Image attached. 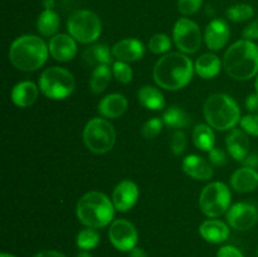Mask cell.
Returning a JSON list of instances; mask_svg holds the SVG:
<instances>
[{
	"mask_svg": "<svg viewBox=\"0 0 258 257\" xmlns=\"http://www.w3.org/2000/svg\"><path fill=\"white\" fill-rule=\"evenodd\" d=\"M193 62L180 52L164 54L154 66L153 77L159 87L166 91H178L190 83L194 75Z\"/></svg>",
	"mask_w": 258,
	"mask_h": 257,
	"instance_id": "cell-1",
	"label": "cell"
},
{
	"mask_svg": "<svg viewBox=\"0 0 258 257\" xmlns=\"http://www.w3.org/2000/svg\"><path fill=\"white\" fill-rule=\"evenodd\" d=\"M223 67L227 75L237 81H248L258 73V45L253 40L241 39L224 53Z\"/></svg>",
	"mask_w": 258,
	"mask_h": 257,
	"instance_id": "cell-2",
	"label": "cell"
},
{
	"mask_svg": "<svg viewBox=\"0 0 258 257\" xmlns=\"http://www.w3.org/2000/svg\"><path fill=\"white\" fill-rule=\"evenodd\" d=\"M49 48L37 35H22L12 43L9 49L10 63L23 72L37 71L47 62Z\"/></svg>",
	"mask_w": 258,
	"mask_h": 257,
	"instance_id": "cell-3",
	"label": "cell"
},
{
	"mask_svg": "<svg viewBox=\"0 0 258 257\" xmlns=\"http://www.w3.org/2000/svg\"><path fill=\"white\" fill-rule=\"evenodd\" d=\"M115 206L106 194L91 190L83 194L76 207L77 218L83 226L90 228H103L108 226L115 216Z\"/></svg>",
	"mask_w": 258,
	"mask_h": 257,
	"instance_id": "cell-4",
	"label": "cell"
},
{
	"mask_svg": "<svg viewBox=\"0 0 258 257\" xmlns=\"http://www.w3.org/2000/svg\"><path fill=\"white\" fill-rule=\"evenodd\" d=\"M203 113L207 123L218 131L232 130L241 121L238 103L226 93H214L207 98Z\"/></svg>",
	"mask_w": 258,
	"mask_h": 257,
	"instance_id": "cell-5",
	"label": "cell"
},
{
	"mask_svg": "<svg viewBox=\"0 0 258 257\" xmlns=\"http://www.w3.org/2000/svg\"><path fill=\"white\" fill-rule=\"evenodd\" d=\"M38 85L45 97L50 100H63L75 91L76 81L75 76L66 68L50 67L43 71Z\"/></svg>",
	"mask_w": 258,
	"mask_h": 257,
	"instance_id": "cell-6",
	"label": "cell"
},
{
	"mask_svg": "<svg viewBox=\"0 0 258 257\" xmlns=\"http://www.w3.org/2000/svg\"><path fill=\"white\" fill-rule=\"evenodd\" d=\"M83 141L88 150L92 153H108L112 150L116 143L115 127L106 118H91L83 128Z\"/></svg>",
	"mask_w": 258,
	"mask_h": 257,
	"instance_id": "cell-7",
	"label": "cell"
},
{
	"mask_svg": "<svg viewBox=\"0 0 258 257\" xmlns=\"http://www.w3.org/2000/svg\"><path fill=\"white\" fill-rule=\"evenodd\" d=\"M67 30L72 38L83 44L96 42L102 33V22L91 10H76L67 20Z\"/></svg>",
	"mask_w": 258,
	"mask_h": 257,
	"instance_id": "cell-8",
	"label": "cell"
},
{
	"mask_svg": "<svg viewBox=\"0 0 258 257\" xmlns=\"http://www.w3.org/2000/svg\"><path fill=\"white\" fill-rule=\"evenodd\" d=\"M231 190L222 181H212L204 186L199 196V208L209 218H217L228 212L231 207Z\"/></svg>",
	"mask_w": 258,
	"mask_h": 257,
	"instance_id": "cell-9",
	"label": "cell"
},
{
	"mask_svg": "<svg viewBox=\"0 0 258 257\" xmlns=\"http://www.w3.org/2000/svg\"><path fill=\"white\" fill-rule=\"evenodd\" d=\"M173 39L181 53L193 54L202 45L201 28L189 18H180L174 25Z\"/></svg>",
	"mask_w": 258,
	"mask_h": 257,
	"instance_id": "cell-10",
	"label": "cell"
},
{
	"mask_svg": "<svg viewBox=\"0 0 258 257\" xmlns=\"http://www.w3.org/2000/svg\"><path fill=\"white\" fill-rule=\"evenodd\" d=\"M108 238L116 249L130 252L138 244V229L127 219H116L108 229Z\"/></svg>",
	"mask_w": 258,
	"mask_h": 257,
	"instance_id": "cell-11",
	"label": "cell"
},
{
	"mask_svg": "<svg viewBox=\"0 0 258 257\" xmlns=\"http://www.w3.org/2000/svg\"><path fill=\"white\" fill-rule=\"evenodd\" d=\"M227 222L237 231H248L258 222V209L253 204L239 202L229 207Z\"/></svg>",
	"mask_w": 258,
	"mask_h": 257,
	"instance_id": "cell-12",
	"label": "cell"
},
{
	"mask_svg": "<svg viewBox=\"0 0 258 257\" xmlns=\"http://www.w3.org/2000/svg\"><path fill=\"white\" fill-rule=\"evenodd\" d=\"M139 186L133 180H121L115 186L112 193V203L116 211L128 212L136 204L139 199Z\"/></svg>",
	"mask_w": 258,
	"mask_h": 257,
	"instance_id": "cell-13",
	"label": "cell"
},
{
	"mask_svg": "<svg viewBox=\"0 0 258 257\" xmlns=\"http://www.w3.org/2000/svg\"><path fill=\"white\" fill-rule=\"evenodd\" d=\"M49 53L58 62H70L77 54V40L70 34H55L48 43Z\"/></svg>",
	"mask_w": 258,
	"mask_h": 257,
	"instance_id": "cell-14",
	"label": "cell"
},
{
	"mask_svg": "<svg viewBox=\"0 0 258 257\" xmlns=\"http://www.w3.org/2000/svg\"><path fill=\"white\" fill-rule=\"evenodd\" d=\"M231 37V29L223 19H213L206 28L204 40L211 50H221L226 47Z\"/></svg>",
	"mask_w": 258,
	"mask_h": 257,
	"instance_id": "cell-15",
	"label": "cell"
},
{
	"mask_svg": "<svg viewBox=\"0 0 258 257\" xmlns=\"http://www.w3.org/2000/svg\"><path fill=\"white\" fill-rule=\"evenodd\" d=\"M111 49L116 59L126 63L136 62L145 54V45L135 38H125L118 40Z\"/></svg>",
	"mask_w": 258,
	"mask_h": 257,
	"instance_id": "cell-16",
	"label": "cell"
},
{
	"mask_svg": "<svg viewBox=\"0 0 258 257\" xmlns=\"http://www.w3.org/2000/svg\"><path fill=\"white\" fill-rule=\"evenodd\" d=\"M181 168H183V171L186 175L196 179V180H209L214 174L211 164L204 158L199 155H194V154L184 158L183 163H181Z\"/></svg>",
	"mask_w": 258,
	"mask_h": 257,
	"instance_id": "cell-17",
	"label": "cell"
},
{
	"mask_svg": "<svg viewBox=\"0 0 258 257\" xmlns=\"http://www.w3.org/2000/svg\"><path fill=\"white\" fill-rule=\"evenodd\" d=\"M227 150L236 161H243L249 151L248 135L242 128H232L226 139Z\"/></svg>",
	"mask_w": 258,
	"mask_h": 257,
	"instance_id": "cell-18",
	"label": "cell"
},
{
	"mask_svg": "<svg viewBox=\"0 0 258 257\" xmlns=\"http://www.w3.org/2000/svg\"><path fill=\"white\" fill-rule=\"evenodd\" d=\"M199 234L209 243H222L227 241L231 234L228 224L218 219H207L199 226Z\"/></svg>",
	"mask_w": 258,
	"mask_h": 257,
	"instance_id": "cell-19",
	"label": "cell"
},
{
	"mask_svg": "<svg viewBox=\"0 0 258 257\" xmlns=\"http://www.w3.org/2000/svg\"><path fill=\"white\" fill-rule=\"evenodd\" d=\"M127 98L121 93H110L98 103V112L105 118H118L127 110Z\"/></svg>",
	"mask_w": 258,
	"mask_h": 257,
	"instance_id": "cell-20",
	"label": "cell"
},
{
	"mask_svg": "<svg viewBox=\"0 0 258 257\" xmlns=\"http://www.w3.org/2000/svg\"><path fill=\"white\" fill-rule=\"evenodd\" d=\"M231 185L237 193L253 191L258 186V171L247 166L237 169L231 176Z\"/></svg>",
	"mask_w": 258,
	"mask_h": 257,
	"instance_id": "cell-21",
	"label": "cell"
},
{
	"mask_svg": "<svg viewBox=\"0 0 258 257\" xmlns=\"http://www.w3.org/2000/svg\"><path fill=\"white\" fill-rule=\"evenodd\" d=\"M39 96V87L30 81L17 83L12 90V101L18 107H29L34 105Z\"/></svg>",
	"mask_w": 258,
	"mask_h": 257,
	"instance_id": "cell-22",
	"label": "cell"
},
{
	"mask_svg": "<svg viewBox=\"0 0 258 257\" xmlns=\"http://www.w3.org/2000/svg\"><path fill=\"white\" fill-rule=\"evenodd\" d=\"M194 68L199 77L204 80H212L221 72L222 62L218 55L214 53H204L196 60Z\"/></svg>",
	"mask_w": 258,
	"mask_h": 257,
	"instance_id": "cell-23",
	"label": "cell"
},
{
	"mask_svg": "<svg viewBox=\"0 0 258 257\" xmlns=\"http://www.w3.org/2000/svg\"><path fill=\"white\" fill-rule=\"evenodd\" d=\"M138 98L141 106L148 110L159 111L165 107V98L161 91L153 86H143L138 91Z\"/></svg>",
	"mask_w": 258,
	"mask_h": 257,
	"instance_id": "cell-24",
	"label": "cell"
},
{
	"mask_svg": "<svg viewBox=\"0 0 258 257\" xmlns=\"http://www.w3.org/2000/svg\"><path fill=\"white\" fill-rule=\"evenodd\" d=\"M112 49L106 44H93L91 47L86 48L83 52V59L88 66H110L112 62Z\"/></svg>",
	"mask_w": 258,
	"mask_h": 257,
	"instance_id": "cell-25",
	"label": "cell"
},
{
	"mask_svg": "<svg viewBox=\"0 0 258 257\" xmlns=\"http://www.w3.org/2000/svg\"><path fill=\"white\" fill-rule=\"evenodd\" d=\"M59 15H58L53 9L43 10L37 20L38 32H39L43 37H54L55 33L59 29Z\"/></svg>",
	"mask_w": 258,
	"mask_h": 257,
	"instance_id": "cell-26",
	"label": "cell"
},
{
	"mask_svg": "<svg viewBox=\"0 0 258 257\" xmlns=\"http://www.w3.org/2000/svg\"><path fill=\"white\" fill-rule=\"evenodd\" d=\"M193 143L199 150L211 151L216 144L213 127L206 123H199L193 130Z\"/></svg>",
	"mask_w": 258,
	"mask_h": 257,
	"instance_id": "cell-27",
	"label": "cell"
},
{
	"mask_svg": "<svg viewBox=\"0 0 258 257\" xmlns=\"http://www.w3.org/2000/svg\"><path fill=\"white\" fill-rule=\"evenodd\" d=\"M112 75L113 73L110 66L103 65L95 67L90 78V90L96 95L102 93L107 88V86L110 85L111 76Z\"/></svg>",
	"mask_w": 258,
	"mask_h": 257,
	"instance_id": "cell-28",
	"label": "cell"
},
{
	"mask_svg": "<svg viewBox=\"0 0 258 257\" xmlns=\"http://www.w3.org/2000/svg\"><path fill=\"white\" fill-rule=\"evenodd\" d=\"M163 121L166 126L173 128H183L190 123V116L185 112L181 107L171 106L164 112Z\"/></svg>",
	"mask_w": 258,
	"mask_h": 257,
	"instance_id": "cell-29",
	"label": "cell"
},
{
	"mask_svg": "<svg viewBox=\"0 0 258 257\" xmlns=\"http://www.w3.org/2000/svg\"><path fill=\"white\" fill-rule=\"evenodd\" d=\"M76 243H77L78 248L82 249V251H90V249L96 248L98 246L100 234L97 233V231H95V228L86 227L85 229L80 231V233L77 234Z\"/></svg>",
	"mask_w": 258,
	"mask_h": 257,
	"instance_id": "cell-30",
	"label": "cell"
},
{
	"mask_svg": "<svg viewBox=\"0 0 258 257\" xmlns=\"http://www.w3.org/2000/svg\"><path fill=\"white\" fill-rule=\"evenodd\" d=\"M254 14V9L249 4H241L232 5L227 9V18H228L231 22L234 23H241L249 20Z\"/></svg>",
	"mask_w": 258,
	"mask_h": 257,
	"instance_id": "cell-31",
	"label": "cell"
},
{
	"mask_svg": "<svg viewBox=\"0 0 258 257\" xmlns=\"http://www.w3.org/2000/svg\"><path fill=\"white\" fill-rule=\"evenodd\" d=\"M148 48L154 54H165L171 48L170 37L164 34V33H158V34L153 35L151 39L149 40Z\"/></svg>",
	"mask_w": 258,
	"mask_h": 257,
	"instance_id": "cell-32",
	"label": "cell"
},
{
	"mask_svg": "<svg viewBox=\"0 0 258 257\" xmlns=\"http://www.w3.org/2000/svg\"><path fill=\"white\" fill-rule=\"evenodd\" d=\"M112 73L113 77L118 81L120 83H130L133 81L134 72L128 63L122 62V60H116L112 65Z\"/></svg>",
	"mask_w": 258,
	"mask_h": 257,
	"instance_id": "cell-33",
	"label": "cell"
},
{
	"mask_svg": "<svg viewBox=\"0 0 258 257\" xmlns=\"http://www.w3.org/2000/svg\"><path fill=\"white\" fill-rule=\"evenodd\" d=\"M163 125H164L163 118L160 117L150 118V120L146 121V122L144 123L143 127H141V135H143L145 139H148V140H153V139H155L156 136L161 133V130H163Z\"/></svg>",
	"mask_w": 258,
	"mask_h": 257,
	"instance_id": "cell-34",
	"label": "cell"
},
{
	"mask_svg": "<svg viewBox=\"0 0 258 257\" xmlns=\"http://www.w3.org/2000/svg\"><path fill=\"white\" fill-rule=\"evenodd\" d=\"M241 128L247 135L258 136V113H249L243 116L239 121Z\"/></svg>",
	"mask_w": 258,
	"mask_h": 257,
	"instance_id": "cell-35",
	"label": "cell"
},
{
	"mask_svg": "<svg viewBox=\"0 0 258 257\" xmlns=\"http://www.w3.org/2000/svg\"><path fill=\"white\" fill-rule=\"evenodd\" d=\"M185 148H186L185 134L180 130H176L175 133L173 134V136H171V141H170L171 153H173L175 156H179L184 153Z\"/></svg>",
	"mask_w": 258,
	"mask_h": 257,
	"instance_id": "cell-36",
	"label": "cell"
},
{
	"mask_svg": "<svg viewBox=\"0 0 258 257\" xmlns=\"http://www.w3.org/2000/svg\"><path fill=\"white\" fill-rule=\"evenodd\" d=\"M203 5V0H178V10L183 15L196 14Z\"/></svg>",
	"mask_w": 258,
	"mask_h": 257,
	"instance_id": "cell-37",
	"label": "cell"
},
{
	"mask_svg": "<svg viewBox=\"0 0 258 257\" xmlns=\"http://www.w3.org/2000/svg\"><path fill=\"white\" fill-rule=\"evenodd\" d=\"M208 155H209V161L212 164L217 166H222V165H226L227 164V155L224 153V150H222L221 148H216L214 146L211 151H208Z\"/></svg>",
	"mask_w": 258,
	"mask_h": 257,
	"instance_id": "cell-38",
	"label": "cell"
},
{
	"mask_svg": "<svg viewBox=\"0 0 258 257\" xmlns=\"http://www.w3.org/2000/svg\"><path fill=\"white\" fill-rule=\"evenodd\" d=\"M217 257H244V256L243 253L237 248V247L228 244V246H223L218 249V252H217Z\"/></svg>",
	"mask_w": 258,
	"mask_h": 257,
	"instance_id": "cell-39",
	"label": "cell"
},
{
	"mask_svg": "<svg viewBox=\"0 0 258 257\" xmlns=\"http://www.w3.org/2000/svg\"><path fill=\"white\" fill-rule=\"evenodd\" d=\"M242 35H243L244 39H249V40L258 39V19L253 20L251 24L247 25V27L243 29V32H242Z\"/></svg>",
	"mask_w": 258,
	"mask_h": 257,
	"instance_id": "cell-40",
	"label": "cell"
},
{
	"mask_svg": "<svg viewBox=\"0 0 258 257\" xmlns=\"http://www.w3.org/2000/svg\"><path fill=\"white\" fill-rule=\"evenodd\" d=\"M246 108L249 111V113L258 112V93H251L246 98Z\"/></svg>",
	"mask_w": 258,
	"mask_h": 257,
	"instance_id": "cell-41",
	"label": "cell"
},
{
	"mask_svg": "<svg viewBox=\"0 0 258 257\" xmlns=\"http://www.w3.org/2000/svg\"><path fill=\"white\" fill-rule=\"evenodd\" d=\"M242 163H243L244 166H247V168L257 169L258 168V154H256V153L248 154V155L246 156V159H244Z\"/></svg>",
	"mask_w": 258,
	"mask_h": 257,
	"instance_id": "cell-42",
	"label": "cell"
},
{
	"mask_svg": "<svg viewBox=\"0 0 258 257\" xmlns=\"http://www.w3.org/2000/svg\"><path fill=\"white\" fill-rule=\"evenodd\" d=\"M33 257H66L62 252L54 251V249H47V251H42L35 253Z\"/></svg>",
	"mask_w": 258,
	"mask_h": 257,
	"instance_id": "cell-43",
	"label": "cell"
},
{
	"mask_svg": "<svg viewBox=\"0 0 258 257\" xmlns=\"http://www.w3.org/2000/svg\"><path fill=\"white\" fill-rule=\"evenodd\" d=\"M128 257H148V254H146V252L143 248L135 247V248H133L128 252Z\"/></svg>",
	"mask_w": 258,
	"mask_h": 257,
	"instance_id": "cell-44",
	"label": "cell"
},
{
	"mask_svg": "<svg viewBox=\"0 0 258 257\" xmlns=\"http://www.w3.org/2000/svg\"><path fill=\"white\" fill-rule=\"evenodd\" d=\"M53 5H54V0H44L45 9H52Z\"/></svg>",
	"mask_w": 258,
	"mask_h": 257,
	"instance_id": "cell-45",
	"label": "cell"
},
{
	"mask_svg": "<svg viewBox=\"0 0 258 257\" xmlns=\"http://www.w3.org/2000/svg\"><path fill=\"white\" fill-rule=\"evenodd\" d=\"M77 257H92V254L88 253L87 251H82L77 254Z\"/></svg>",
	"mask_w": 258,
	"mask_h": 257,
	"instance_id": "cell-46",
	"label": "cell"
},
{
	"mask_svg": "<svg viewBox=\"0 0 258 257\" xmlns=\"http://www.w3.org/2000/svg\"><path fill=\"white\" fill-rule=\"evenodd\" d=\"M254 88H256V92L258 93V73L256 76V80H254Z\"/></svg>",
	"mask_w": 258,
	"mask_h": 257,
	"instance_id": "cell-47",
	"label": "cell"
},
{
	"mask_svg": "<svg viewBox=\"0 0 258 257\" xmlns=\"http://www.w3.org/2000/svg\"><path fill=\"white\" fill-rule=\"evenodd\" d=\"M0 257H15V256H14V254L5 253V252H4V253H2V254H0Z\"/></svg>",
	"mask_w": 258,
	"mask_h": 257,
	"instance_id": "cell-48",
	"label": "cell"
},
{
	"mask_svg": "<svg viewBox=\"0 0 258 257\" xmlns=\"http://www.w3.org/2000/svg\"><path fill=\"white\" fill-rule=\"evenodd\" d=\"M257 254H258V249H257Z\"/></svg>",
	"mask_w": 258,
	"mask_h": 257,
	"instance_id": "cell-49",
	"label": "cell"
}]
</instances>
